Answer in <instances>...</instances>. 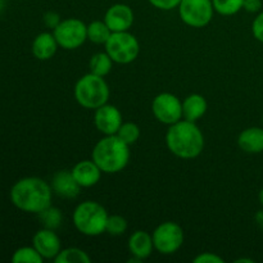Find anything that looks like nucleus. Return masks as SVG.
Listing matches in <instances>:
<instances>
[{"instance_id":"nucleus-1","label":"nucleus","mask_w":263,"mask_h":263,"mask_svg":"<svg viewBox=\"0 0 263 263\" xmlns=\"http://www.w3.org/2000/svg\"><path fill=\"white\" fill-rule=\"evenodd\" d=\"M53 189L40 177H25L10 189V200L18 210L27 213H40L51 205Z\"/></svg>"},{"instance_id":"nucleus-2","label":"nucleus","mask_w":263,"mask_h":263,"mask_svg":"<svg viewBox=\"0 0 263 263\" xmlns=\"http://www.w3.org/2000/svg\"><path fill=\"white\" fill-rule=\"evenodd\" d=\"M166 144L168 151L177 158L194 159L204 149V135L197 123L182 118L168 126Z\"/></svg>"},{"instance_id":"nucleus-3","label":"nucleus","mask_w":263,"mask_h":263,"mask_svg":"<svg viewBox=\"0 0 263 263\" xmlns=\"http://www.w3.org/2000/svg\"><path fill=\"white\" fill-rule=\"evenodd\" d=\"M91 159L103 174H118L126 168L130 161V145L117 135H104L95 144Z\"/></svg>"},{"instance_id":"nucleus-4","label":"nucleus","mask_w":263,"mask_h":263,"mask_svg":"<svg viewBox=\"0 0 263 263\" xmlns=\"http://www.w3.org/2000/svg\"><path fill=\"white\" fill-rule=\"evenodd\" d=\"M109 215L100 203L95 200L81 202L73 211L72 221L79 233L86 236H99L105 233Z\"/></svg>"},{"instance_id":"nucleus-5","label":"nucleus","mask_w":263,"mask_h":263,"mask_svg":"<svg viewBox=\"0 0 263 263\" xmlns=\"http://www.w3.org/2000/svg\"><path fill=\"white\" fill-rule=\"evenodd\" d=\"M73 94L74 99L81 107L95 110L108 103L110 92L104 77L97 76L89 72L77 80Z\"/></svg>"},{"instance_id":"nucleus-6","label":"nucleus","mask_w":263,"mask_h":263,"mask_svg":"<svg viewBox=\"0 0 263 263\" xmlns=\"http://www.w3.org/2000/svg\"><path fill=\"white\" fill-rule=\"evenodd\" d=\"M104 46L108 55L115 63L118 64L131 63L138 58L140 53V44L138 39L128 31L112 32Z\"/></svg>"},{"instance_id":"nucleus-7","label":"nucleus","mask_w":263,"mask_h":263,"mask_svg":"<svg viewBox=\"0 0 263 263\" xmlns=\"http://www.w3.org/2000/svg\"><path fill=\"white\" fill-rule=\"evenodd\" d=\"M154 249L161 254L170 256L179 251L184 244V230L179 223L166 221L159 223L152 234Z\"/></svg>"},{"instance_id":"nucleus-8","label":"nucleus","mask_w":263,"mask_h":263,"mask_svg":"<svg viewBox=\"0 0 263 263\" xmlns=\"http://www.w3.org/2000/svg\"><path fill=\"white\" fill-rule=\"evenodd\" d=\"M57 43L64 50H74L87 40V25L79 18H67L53 30Z\"/></svg>"},{"instance_id":"nucleus-9","label":"nucleus","mask_w":263,"mask_h":263,"mask_svg":"<svg viewBox=\"0 0 263 263\" xmlns=\"http://www.w3.org/2000/svg\"><path fill=\"white\" fill-rule=\"evenodd\" d=\"M177 9L182 22L194 28L210 25L215 13L212 0H181Z\"/></svg>"},{"instance_id":"nucleus-10","label":"nucleus","mask_w":263,"mask_h":263,"mask_svg":"<svg viewBox=\"0 0 263 263\" xmlns=\"http://www.w3.org/2000/svg\"><path fill=\"white\" fill-rule=\"evenodd\" d=\"M152 112L161 123L174 125L182 120V102L172 92H161L153 99Z\"/></svg>"},{"instance_id":"nucleus-11","label":"nucleus","mask_w":263,"mask_h":263,"mask_svg":"<svg viewBox=\"0 0 263 263\" xmlns=\"http://www.w3.org/2000/svg\"><path fill=\"white\" fill-rule=\"evenodd\" d=\"M94 123L98 131L103 135H116L123 123L122 113L116 105L105 103L104 105L95 109Z\"/></svg>"},{"instance_id":"nucleus-12","label":"nucleus","mask_w":263,"mask_h":263,"mask_svg":"<svg viewBox=\"0 0 263 263\" xmlns=\"http://www.w3.org/2000/svg\"><path fill=\"white\" fill-rule=\"evenodd\" d=\"M32 246L44 259H54L62 251V241L55 230L43 228L33 235Z\"/></svg>"},{"instance_id":"nucleus-13","label":"nucleus","mask_w":263,"mask_h":263,"mask_svg":"<svg viewBox=\"0 0 263 263\" xmlns=\"http://www.w3.org/2000/svg\"><path fill=\"white\" fill-rule=\"evenodd\" d=\"M134 12L131 7L122 3L113 4L107 9L104 14V22L112 32L128 31L134 23Z\"/></svg>"},{"instance_id":"nucleus-14","label":"nucleus","mask_w":263,"mask_h":263,"mask_svg":"<svg viewBox=\"0 0 263 263\" xmlns=\"http://www.w3.org/2000/svg\"><path fill=\"white\" fill-rule=\"evenodd\" d=\"M50 186L53 189V193H55L58 197L66 198V199L76 198L82 189L72 175V171H68V170L57 171L51 177Z\"/></svg>"},{"instance_id":"nucleus-15","label":"nucleus","mask_w":263,"mask_h":263,"mask_svg":"<svg viewBox=\"0 0 263 263\" xmlns=\"http://www.w3.org/2000/svg\"><path fill=\"white\" fill-rule=\"evenodd\" d=\"M72 175L81 187H91L100 181L102 170L92 159L80 161L71 170Z\"/></svg>"},{"instance_id":"nucleus-16","label":"nucleus","mask_w":263,"mask_h":263,"mask_svg":"<svg viewBox=\"0 0 263 263\" xmlns=\"http://www.w3.org/2000/svg\"><path fill=\"white\" fill-rule=\"evenodd\" d=\"M128 251L131 256L136 257L140 261L148 258L154 249L153 238L149 233L144 230H136L135 233L131 234L128 238Z\"/></svg>"},{"instance_id":"nucleus-17","label":"nucleus","mask_w":263,"mask_h":263,"mask_svg":"<svg viewBox=\"0 0 263 263\" xmlns=\"http://www.w3.org/2000/svg\"><path fill=\"white\" fill-rule=\"evenodd\" d=\"M58 43L53 32H41L33 39L32 54L39 61H49L53 58L58 49Z\"/></svg>"},{"instance_id":"nucleus-18","label":"nucleus","mask_w":263,"mask_h":263,"mask_svg":"<svg viewBox=\"0 0 263 263\" xmlns=\"http://www.w3.org/2000/svg\"><path fill=\"white\" fill-rule=\"evenodd\" d=\"M238 145L243 152L249 154H259L263 152V126L248 127L238 136Z\"/></svg>"},{"instance_id":"nucleus-19","label":"nucleus","mask_w":263,"mask_h":263,"mask_svg":"<svg viewBox=\"0 0 263 263\" xmlns=\"http://www.w3.org/2000/svg\"><path fill=\"white\" fill-rule=\"evenodd\" d=\"M207 100L200 94H190L182 102V118L197 122L207 112Z\"/></svg>"},{"instance_id":"nucleus-20","label":"nucleus","mask_w":263,"mask_h":263,"mask_svg":"<svg viewBox=\"0 0 263 263\" xmlns=\"http://www.w3.org/2000/svg\"><path fill=\"white\" fill-rule=\"evenodd\" d=\"M115 62L112 61L109 55H108L107 51H100V53L94 54L91 57L89 62V68L90 72L97 76L105 77L107 74H109V72L112 71V67Z\"/></svg>"},{"instance_id":"nucleus-21","label":"nucleus","mask_w":263,"mask_h":263,"mask_svg":"<svg viewBox=\"0 0 263 263\" xmlns=\"http://www.w3.org/2000/svg\"><path fill=\"white\" fill-rule=\"evenodd\" d=\"M110 35H112V31L104 22V20L92 21L91 23L87 25V40H90L91 43L104 45Z\"/></svg>"},{"instance_id":"nucleus-22","label":"nucleus","mask_w":263,"mask_h":263,"mask_svg":"<svg viewBox=\"0 0 263 263\" xmlns=\"http://www.w3.org/2000/svg\"><path fill=\"white\" fill-rule=\"evenodd\" d=\"M37 216L43 228L50 229V230H57V229L61 228L62 222H63L62 211L59 208L53 207V205H49L48 208L37 213Z\"/></svg>"},{"instance_id":"nucleus-23","label":"nucleus","mask_w":263,"mask_h":263,"mask_svg":"<svg viewBox=\"0 0 263 263\" xmlns=\"http://www.w3.org/2000/svg\"><path fill=\"white\" fill-rule=\"evenodd\" d=\"M55 263H90L91 258L89 254L82 249L71 247V248L62 249L58 256L54 258Z\"/></svg>"},{"instance_id":"nucleus-24","label":"nucleus","mask_w":263,"mask_h":263,"mask_svg":"<svg viewBox=\"0 0 263 263\" xmlns=\"http://www.w3.org/2000/svg\"><path fill=\"white\" fill-rule=\"evenodd\" d=\"M215 12L221 15H234L243 9L244 0H212Z\"/></svg>"},{"instance_id":"nucleus-25","label":"nucleus","mask_w":263,"mask_h":263,"mask_svg":"<svg viewBox=\"0 0 263 263\" xmlns=\"http://www.w3.org/2000/svg\"><path fill=\"white\" fill-rule=\"evenodd\" d=\"M44 258L32 247H22L13 253V263H43Z\"/></svg>"},{"instance_id":"nucleus-26","label":"nucleus","mask_w":263,"mask_h":263,"mask_svg":"<svg viewBox=\"0 0 263 263\" xmlns=\"http://www.w3.org/2000/svg\"><path fill=\"white\" fill-rule=\"evenodd\" d=\"M116 135L127 145H133L140 138V127L134 122H123Z\"/></svg>"},{"instance_id":"nucleus-27","label":"nucleus","mask_w":263,"mask_h":263,"mask_svg":"<svg viewBox=\"0 0 263 263\" xmlns=\"http://www.w3.org/2000/svg\"><path fill=\"white\" fill-rule=\"evenodd\" d=\"M127 230V221L121 215H109L105 231L113 236H120Z\"/></svg>"},{"instance_id":"nucleus-28","label":"nucleus","mask_w":263,"mask_h":263,"mask_svg":"<svg viewBox=\"0 0 263 263\" xmlns=\"http://www.w3.org/2000/svg\"><path fill=\"white\" fill-rule=\"evenodd\" d=\"M252 33L256 40L263 43V12H259L252 22Z\"/></svg>"},{"instance_id":"nucleus-29","label":"nucleus","mask_w":263,"mask_h":263,"mask_svg":"<svg viewBox=\"0 0 263 263\" xmlns=\"http://www.w3.org/2000/svg\"><path fill=\"white\" fill-rule=\"evenodd\" d=\"M154 8L159 10H172L179 7L181 0H148Z\"/></svg>"},{"instance_id":"nucleus-30","label":"nucleus","mask_w":263,"mask_h":263,"mask_svg":"<svg viewBox=\"0 0 263 263\" xmlns=\"http://www.w3.org/2000/svg\"><path fill=\"white\" fill-rule=\"evenodd\" d=\"M193 262L195 263H223L222 257L217 256L211 252H205V253H199L197 257H194Z\"/></svg>"},{"instance_id":"nucleus-31","label":"nucleus","mask_w":263,"mask_h":263,"mask_svg":"<svg viewBox=\"0 0 263 263\" xmlns=\"http://www.w3.org/2000/svg\"><path fill=\"white\" fill-rule=\"evenodd\" d=\"M61 15L57 12H53V10H49L44 14V23H45L46 27L51 28V30H54L61 23Z\"/></svg>"},{"instance_id":"nucleus-32","label":"nucleus","mask_w":263,"mask_h":263,"mask_svg":"<svg viewBox=\"0 0 263 263\" xmlns=\"http://www.w3.org/2000/svg\"><path fill=\"white\" fill-rule=\"evenodd\" d=\"M243 9L248 13H258L262 9V0H244Z\"/></svg>"},{"instance_id":"nucleus-33","label":"nucleus","mask_w":263,"mask_h":263,"mask_svg":"<svg viewBox=\"0 0 263 263\" xmlns=\"http://www.w3.org/2000/svg\"><path fill=\"white\" fill-rule=\"evenodd\" d=\"M254 220H256V223L259 226V229H262L263 230V210L258 211V212L256 213V216H254Z\"/></svg>"},{"instance_id":"nucleus-34","label":"nucleus","mask_w":263,"mask_h":263,"mask_svg":"<svg viewBox=\"0 0 263 263\" xmlns=\"http://www.w3.org/2000/svg\"><path fill=\"white\" fill-rule=\"evenodd\" d=\"M236 263H240V262H247V263H253V259H249V258H240V259H236Z\"/></svg>"},{"instance_id":"nucleus-35","label":"nucleus","mask_w":263,"mask_h":263,"mask_svg":"<svg viewBox=\"0 0 263 263\" xmlns=\"http://www.w3.org/2000/svg\"><path fill=\"white\" fill-rule=\"evenodd\" d=\"M258 199H259V203H261V204L263 205V189H261V192H259Z\"/></svg>"},{"instance_id":"nucleus-36","label":"nucleus","mask_w":263,"mask_h":263,"mask_svg":"<svg viewBox=\"0 0 263 263\" xmlns=\"http://www.w3.org/2000/svg\"><path fill=\"white\" fill-rule=\"evenodd\" d=\"M4 8H5V2L4 0H0V13L4 10Z\"/></svg>"},{"instance_id":"nucleus-37","label":"nucleus","mask_w":263,"mask_h":263,"mask_svg":"<svg viewBox=\"0 0 263 263\" xmlns=\"http://www.w3.org/2000/svg\"><path fill=\"white\" fill-rule=\"evenodd\" d=\"M262 125H263V116H262Z\"/></svg>"}]
</instances>
